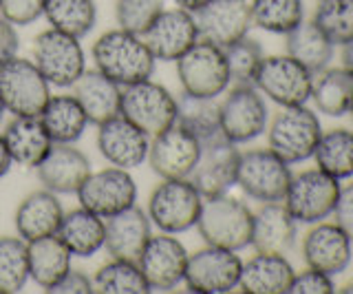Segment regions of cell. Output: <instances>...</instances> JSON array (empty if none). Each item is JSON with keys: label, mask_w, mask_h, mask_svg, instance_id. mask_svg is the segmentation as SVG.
I'll return each mask as SVG.
<instances>
[{"label": "cell", "mask_w": 353, "mask_h": 294, "mask_svg": "<svg viewBox=\"0 0 353 294\" xmlns=\"http://www.w3.org/2000/svg\"><path fill=\"white\" fill-rule=\"evenodd\" d=\"M95 69L117 82L121 89L150 80L157 58L152 56L146 40L124 29H110L93 42Z\"/></svg>", "instance_id": "6da1fadb"}, {"label": "cell", "mask_w": 353, "mask_h": 294, "mask_svg": "<svg viewBox=\"0 0 353 294\" xmlns=\"http://www.w3.org/2000/svg\"><path fill=\"white\" fill-rule=\"evenodd\" d=\"M254 213L236 197L219 195V197L203 199L201 215H199L196 231L208 246L239 250L252 244Z\"/></svg>", "instance_id": "7a4b0ae2"}, {"label": "cell", "mask_w": 353, "mask_h": 294, "mask_svg": "<svg viewBox=\"0 0 353 294\" xmlns=\"http://www.w3.org/2000/svg\"><path fill=\"white\" fill-rule=\"evenodd\" d=\"M320 137H323V126L312 108L305 104L285 106L270 124L268 148L287 164H298L314 157Z\"/></svg>", "instance_id": "3957f363"}, {"label": "cell", "mask_w": 353, "mask_h": 294, "mask_svg": "<svg viewBox=\"0 0 353 294\" xmlns=\"http://www.w3.org/2000/svg\"><path fill=\"white\" fill-rule=\"evenodd\" d=\"M203 197L190 179H161L148 197V219L159 233L181 235L196 226Z\"/></svg>", "instance_id": "277c9868"}, {"label": "cell", "mask_w": 353, "mask_h": 294, "mask_svg": "<svg viewBox=\"0 0 353 294\" xmlns=\"http://www.w3.org/2000/svg\"><path fill=\"white\" fill-rule=\"evenodd\" d=\"M31 60L47 82L58 89H69L86 71V56L80 38L51 27L33 40Z\"/></svg>", "instance_id": "5b68a950"}, {"label": "cell", "mask_w": 353, "mask_h": 294, "mask_svg": "<svg viewBox=\"0 0 353 294\" xmlns=\"http://www.w3.org/2000/svg\"><path fill=\"white\" fill-rule=\"evenodd\" d=\"M176 78L183 93L199 97H219L232 84L223 49L205 40H196L176 60Z\"/></svg>", "instance_id": "8992f818"}, {"label": "cell", "mask_w": 353, "mask_h": 294, "mask_svg": "<svg viewBox=\"0 0 353 294\" xmlns=\"http://www.w3.org/2000/svg\"><path fill=\"white\" fill-rule=\"evenodd\" d=\"M51 97V84L27 58H11L0 67V100L14 115L38 117Z\"/></svg>", "instance_id": "52a82bcc"}, {"label": "cell", "mask_w": 353, "mask_h": 294, "mask_svg": "<svg viewBox=\"0 0 353 294\" xmlns=\"http://www.w3.org/2000/svg\"><path fill=\"white\" fill-rule=\"evenodd\" d=\"M119 115L152 137L176 122V97L152 78L143 80L121 89Z\"/></svg>", "instance_id": "ba28073f"}, {"label": "cell", "mask_w": 353, "mask_h": 294, "mask_svg": "<svg viewBox=\"0 0 353 294\" xmlns=\"http://www.w3.org/2000/svg\"><path fill=\"white\" fill-rule=\"evenodd\" d=\"M292 182L290 164L270 148H252L241 153L236 168V186L261 204L283 202Z\"/></svg>", "instance_id": "9c48e42d"}, {"label": "cell", "mask_w": 353, "mask_h": 294, "mask_svg": "<svg viewBox=\"0 0 353 294\" xmlns=\"http://www.w3.org/2000/svg\"><path fill=\"white\" fill-rule=\"evenodd\" d=\"M340 188V179L325 170H303L301 175H292L283 204L298 224H318L334 213Z\"/></svg>", "instance_id": "30bf717a"}, {"label": "cell", "mask_w": 353, "mask_h": 294, "mask_svg": "<svg viewBox=\"0 0 353 294\" xmlns=\"http://www.w3.org/2000/svg\"><path fill=\"white\" fill-rule=\"evenodd\" d=\"M221 108V133L232 144H248L268 130L270 111L254 84H234Z\"/></svg>", "instance_id": "8fae6325"}, {"label": "cell", "mask_w": 353, "mask_h": 294, "mask_svg": "<svg viewBox=\"0 0 353 294\" xmlns=\"http://www.w3.org/2000/svg\"><path fill=\"white\" fill-rule=\"evenodd\" d=\"M254 86L279 106H303L312 97L314 73L292 56H268L254 75Z\"/></svg>", "instance_id": "7c38bea8"}, {"label": "cell", "mask_w": 353, "mask_h": 294, "mask_svg": "<svg viewBox=\"0 0 353 294\" xmlns=\"http://www.w3.org/2000/svg\"><path fill=\"white\" fill-rule=\"evenodd\" d=\"M243 261L228 248L208 246L188 255L183 283L196 294H228L239 288Z\"/></svg>", "instance_id": "4fadbf2b"}, {"label": "cell", "mask_w": 353, "mask_h": 294, "mask_svg": "<svg viewBox=\"0 0 353 294\" xmlns=\"http://www.w3.org/2000/svg\"><path fill=\"white\" fill-rule=\"evenodd\" d=\"M80 206L99 217H110L137 204V184L130 170L108 166L88 175L75 193Z\"/></svg>", "instance_id": "5bb4252c"}, {"label": "cell", "mask_w": 353, "mask_h": 294, "mask_svg": "<svg viewBox=\"0 0 353 294\" xmlns=\"http://www.w3.org/2000/svg\"><path fill=\"white\" fill-rule=\"evenodd\" d=\"M239 157L241 150L236 144H232L223 135L201 141V153H199L196 166L188 179L201 193L203 199L225 195L232 186H236Z\"/></svg>", "instance_id": "9a60e30c"}, {"label": "cell", "mask_w": 353, "mask_h": 294, "mask_svg": "<svg viewBox=\"0 0 353 294\" xmlns=\"http://www.w3.org/2000/svg\"><path fill=\"white\" fill-rule=\"evenodd\" d=\"M201 141L188 133L179 124L150 137L148 166L161 179H188L196 166Z\"/></svg>", "instance_id": "2e32d148"}, {"label": "cell", "mask_w": 353, "mask_h": 294, "mask_svg": "<svg viewBox=\"0 0 353 294\" xmlns=\"http://www.w3.org/2000/svg\"><path fill=\"white\" fill-rule=\"evenodd\" d=\"M199 40L225 49L232 42L245 38L252 29V12L248 0H210L194 12Z\"/></svg>", "instance_id": "e0dca14e"}, {"label": "cell", "mask_w": 353, "mask_h": 294, "mask_svg": "<svg viewBox=\"0 0 353 294\" xmlns=\"http://www.w3.org/2000/svg\"><path fill=\"white\" fill-rule=\"evenodd\" d=\"M137 264L150 290H172L183 281L188 266V250L174 235H150Z\"/></svg>", "instance_id": "ac0fdd59"}, {"label": "cell", "mask_w": 353, "mask_h": 294, "mask_svg": "<svg viewBox=\"0 0 353 294\" xmlns=\"http://www.w3.org/2000/svg\"><path fill=\"white\" fill-rule=\"evenodd\" d=\"M150 137L124 115H115L97 126V150L110 166L137 168L148 159Z\"/></svg>", "instance_id": "d6986e66"}, {"label": "cell", "mask_w": 353, "mask_h": 294, "mask_svg": "<svg viewBox=\"0 0 353 294\" xmlns=\"http://www.w3.org/2000/svg\"><path fill=\"white\" fill-rule=\"evenodd\" d=\"M141 38L157 60L176 62L199 40L194 14L181 7L163 9Z\"/></svg>", "instance_id": "ffe728a7"}, {"label": "cell", "mask_w": 353, "mask_h": 294, "mask_svg": "<svg viewBox=\"0 0 353 294\" xmlns=\"http://www.w3.org/2000/svg\"><path fill=\"white\" fill-rule=\"evenodd\" d=\"M36 173L42 188L55 195H75L91 175V159L75 144H53Z\"/></svg>", "instance_id": "44dd1931"}, {"label": "cell", "mask_w": 353, "mask_h": 294, "mask_svg": "<svg viewBox=\"0 0 353 294\" xmlns=\"http://www.w3.org/2000/svg\"><path fill=\"white\" fill-rule=\"evenodd\" d=\"M104 224H106L104 248L110 255V259L137 261L143 246L148 244V239L152 235V224L148 219V213L135 204L117 215L106 217Z\"/></svg>", "instance_id": "7402d4cb"}, {"label": "cell", "mask_w": 353, "mask_h": 294, "mask_svg": "<svg viewBox=\"0 0 353 294\" xmlns=\"http://www.w3.org/2000/svg\"><path fill=\"white\" fill-rule=\"evenodd\" d=\"M351 239L336 224H320L305 235L303 259L309 268L329 277L342 275L351 264Z\"/></svg>", "instance_id": "603a6c76"}, {"label": "cell", "mask_w": 353, "mask_h": 294, "mask_svg": "<svg viewBox=\"0 0 353 294\" xmlns=\"http://www.w3.org/2000/svg\"><path fill=\"white\" fill-rule=\"evenodd\" d=\"M298 222L287 210L283 202L263 204L254 213L252 224V244L256 253L287 255L296 244Z\"/></svg>", "instance_id": "cb8c5ba5"}, {"label": "cell", "mask_w": 353, "mask_h": 294, "mask_svg": "<svg viewBox=\"0 0 353 294\" xmlns=\"http://www.w3.org/2000/svg\"><path fill=\"white\" fill-rule=\"evenodd\" d=\"M62 217H64V208L58 199V195L47 188L33 190L16 208V215H14L16 235L20 239H25V242L55 235Z\"/></svg>", "instance_id": "d4e9b609"}, {"label": "cell", "mask_w": 353, "mask_h": 294, "mask_svg": "<svg viewBox=\"0 0 353 294\" xmlns=\"http://www.w3.org/2000/svg\"><path fill=\"white\" fill-rule=\"evenodd\" d=\"M3 139L11 155V161L22 168L33 170L40 166V161L49 155L53 146V139L49 137L40 117L14 115V119L3 130Z\"/></svg>", "instance_id": "484cf974"}, {"label": "cell", "mask_w": 353, "mask_h": 294, "mask_svg": "<svg viewBox=\"0 0 353 294\" xmlns=\"http://www.w3.org/2000/svg\"><path fill=\"white\" fill-rule=\"evenodd\" d=\"M75 100L80 102L88 122L99 126L106 119L119 115L121 106V86L113 82L102 71L86 69L71 86Z\"/></svg>", "instance_id": "4316f807"}, {"label": "cell", "mask_w": 353, "mask_h": 294, "mask_svg": "<svg viewBox=\"0 0 353 294\" xmlns=\"http://www.w3.org/2000/svg\"><path fill=\"white\" fill-rule=\"evenodd\" d=\"M294 268L285 255L256 253L243 264L239 288L245 294H290Z\"/></svg>", "instance_id": "83f0119b"}, {"label": "cell", "mask_w": 353, "mask_h": 294, "mask_svg": "<svg viewBox=\"0 0 353 294\" xmlns=\"http://www.w3.org/2000/svg\"><path fill=\"white\" fill-rule=\"evenodd\" d=\"M55 235H58L60 242L69 248V253L73 257L88 259L104 248L106 224H104V217H99L80 206V208L64 213Z\"/></svg>", "instance_id": "f1b7e54d"}, {"label": "cell", "mask_w": 353, "mask_h": 294, "mask_svg": "<svg viewBox=\"0 0 353 294\" xmlns=\"http://www.w3.org/2000/svg\"><path fill=\"white\" fill-rule=\"evenodd\" d=\"M27 253H29V279L36 286H40L44 292L53 288L71 270L73 255L60 242L58 235L27 242Z\"/></svg>", "instance_id": "f546056e"}, {"label": "cell", "mask_w": 353, "mask_h": 294, "mask_svg": "<svg viewBox=\"0 0 353 294\" xmlns=\"http://www.w3.org/2000/svg\"><path fill=\"white\" fill-rule=\"evenodd\" d=\"M38 117L47 128L53 144H75L86 133V126L91 124L73 93L51 95Z\"/></svg>", "instance_id": "4dcf8cb0"}, {"label": "cell", "mask_w": 353, "mask_h": 294, "mask_svg": "<svg viewBox=\"0 0 353 294\" xmlns=\"http://www.w3.org/2000/svg\"><path fill=\"white\" fill-rule=\"evenodd\" d=\"M287 36V56H292L296 62H301L305 69L312 73H320L329 67L334 58V45L329 38L316 27V23H303L294 27Z\"/></svg>", "instance_id": "1f68e13d"}, {"label": "cell", "mask_w": 353, "mask_h": 294, "mask_svg": "<svg viewBox=\"0 0 353 294\" xmlns=\"http://www.w3.org/2000/svg\"><path fill=\"white\" fill-rule=\"evenodd\" d=\"M199 141H208L221 133V108L216 97H199L183 93L176 97V122Z\"/></svg>", "instance_id": "d6a6232c"}, {"label": "cell", "mask_w": 353, "mask_h": 294, "mask_svg": "<svg viewBox=\"0 0 353 294\" xmlns=\"http://www.w3.org/2000/svg\"><path fill=\"white\" fill-rule=\"evenodd\" d=\"M42 16L51 29L82 40L97 25V5L95 0H44Z\"/></svg>", "instance_id": "836d02e7"}, {"label": "cell", "mask_w": 353, "mask_h": 294, "mask_svg": "<svg viewBox=\"0 0 353 294\" xmlns=\"http://www.w3.org/2000/svg\"><path fill=\"white\" fill-rule=\"evenodd\" d=\"M312 100L318 111L329 117L347 115L353 100V75L345 67L320 71L312 86Z\"/></svg>", "instance_id": "e575fe53"}, {"label": "cell", "mask_w": 353, "mask_h": 294, "mask_svg": "<svg viewBox=\"0 0 353 294\" xmlns=\"http://www.w3.org/2000/svg\"><path fill=\"white\" fill-rule=\"evenodd\" d=\"M316 164L336 179L353 177V130L334 128L323 133L316 146Z\"/></svg>", "instance_id": "d590c367"}, {"label": "cell", "mask_w": 353, "mask_h": 294, "mask_svg": "<svg viewBox=\"0 0 353 294\" xmlns=\"http://www.w3.org/2000/svg\"><path fill=\"white\" fill-rule=\"evenodd\" d=\"M93 290L99 294H146L150 286L137 261L110 259L95 272Z\"/></svg>", "instance_id": "8d00e7d4"}, {"label": "cell", "mask_w": 353, "mask_h": 294, "mask_svg": "<svg viewBox=\"0 0 353 294\" xmlns=\"http://www.w3.org/2000/svg\"><path fill=\"white\" fill-rule=\"evenodd\" d=\"M252 27H259L270 34H290L305 20L303 0H252Z\"/></svg>", "instance_id": "74e56055"}, {"label": "cell", "mask_w": 353, "mask_h": 294, "mask_svg": "<svg viewBox=\"0 0 353 294\" xmlns=\"http://www.w3.org/2000/svg\"><path fill=\"white\" fill-rule=\"evenodd\" d=\"M29 283V253L25 239L0 237V294H16Z\"/></svg>", "instance_id": "f35d334b"}, {"label": "cell", "mask_w": 353, "mask_h": 294, "mask_svg": "<svg viewBox=\"0 0 353 294\" xmlns=\"http://www.w3.org/2000/svg\"><path fill=\"white\" fill-rule=\"evenodd\" d=\"M314 23L331 45L345 47L353 40V0H320Z\"/></svg>", "instance_id": "ab89813d"}, {"label": "cell", "mask_w": 353, "mask_h": 294, "mask_svg": "<svg viewBox=\"0 0 353 294\" xmlns=\"http://www.w3.org/2000/svg\"><path fill=\"white\" fill-rule=\"evenodd\" d=\"M230 71L232 84H254V75H256L261 62H263V49L256 40L250 36L232 42L230 47L223 49Z\"/></svg>", "instance_id": "60d3db41"}, {"label": "cell", "mask_w": 353, "mask_h": 294, "mask_svg": "<svg viewBox=\"0 0 353 294\" xmlns=\"http://www.w3.org/2000/svg\"><path fill=\"white\" fill-rule=\"evenodd\" d=\"M163 9H165V0H117L115 7L117 27L130 31L135 36H143Z\"/></svg>", "instance_id": "b9f144b4"}, {"label": "cell", "mask_w": 353, "mask_h": 294, "mask_svg": "<svg viewBox=\"0 0 353 294\" xmlns=\"http://www.w3.org/2000/svg\"><path fill=\"white\" fill-rule=\"evenodd\" d=\"M44 0H0V16L14 27H25L40 20Z\"/></svg>", "instance_id": "7bdbcfd3"}, {"label": "cell", "mask_w": 353, "mask_h": 294, "mask_svg": "<svg viewBox=\"0 0 353 294\" xmlns=\"http://www.w3.org/2000/svg\"><path fill=\"white\" fill-rule=\"evenodd\" d=\"M290 292L292 294H331V292H336V288L329 275L314 268H307L301 275H294Z\"/></svg>", "instance_id": "ee69618b"}, {"label": "cell", "mask_w": 353, "mask_h": 294, "mask_svg": "<svg viewBox=\"0 0 353 294\" xmlns=\"http://www.w3.org/2000/svg\"><path fill=\"white\" fill-rule=\"evenodd\" d=\"M49 294H93V279L86 277L80 270H69L66 275L47 290Z\"/></svg>", "instance_id": "f6af8a7d"}, {"label": "cell", "mask_w": 353, "mask_h": 294, "mask_svg": "<svg viewBox=\"0 0 353 294\" xmlns=\"http://www.w3.org/2000/svg\"><path fill=\"white\" fill-rule=\"evenodd\" d=\"M331 215L336 217V226L351 239V244H353V184L340 188L336 208Z\"/></svg>", "instance_id": "bcb514c9"}, {"label": "cell", "mask_w": 353, "mask_h": 294, "mask_svg": "<svg viewBox=\"0 0 353 294\" xmlns=\"http://www.w3.org/2000/svg\"><path fill=\"white\" fill-rule=\"evenodd\" d=\"M18 47H20V40H18L16 27L0 16V67L18 56Z\"/></svg>", "instance_id": "7dc6e473"}, {"label": "cell", "mask_w": 353, "mask_h": 294, "mask_svg": "<svg viewBox=\"0 0 353 294\" xmlns=\"http://www.w3.org/2000/svg\"><path fill=\"white\" fill-rule=\"evenodd\" d=\"M11 166H14V161H11V155L5 146V139H3V135H0V179H3L11 170Z\"/></svg>", "instance_id": "c3c4849f"}, {"label": "cell", "mask_w": 353, "mask_h": 294, "mask_svg": "<svg viewBox=\"0 0 353 294\" xmlns=\"http://www.w3.org/2000/svg\"><path fill=\"white\" fill-rule=\"evenodd\" d=\"M172 3L176 5V7H181V9H185V12H190V14H194V12H199L203 5H208L210 0H172Z\"/></svg>", "instance_id": "681fc988"}, {"label": "cell", "mask_w": 353, "mask_h": 294, "mask_svg": "<svg viewBox=\"0 0 353 294\" xmlns=\"http://www.w3.org/2000/svg\"><path fill=\"white\" fill-rule=\"evenodd\" d=\"M342 60H345V69L353 75V40L345 45V51H342Z\"/></svg>", "instance_id": "f907efd6"}, {"label": "cell", "mask_w": 353, "mask_h": 294, "mask_svg": "<svg viewBox=\"0 0 353 294\" xmlns=\"http://www.w3.org/2000/svg\"><path fill=\"white\" fill-rule=\"evenodd\" d=\"M7 113V108H5V104H3V100H0V122H3V115Z\"/></svg>", "instance_id": "816d5d0a"}, {"label": "cell", "mask_w": 353, "mask_h": 294, "mask_svg": "<svg viewBox=\"0 0 353 294\" xmlns=\"http://www.w3.org/2000/svg\"><path fill=\"white\" fill-rule=\"evenodd\" d=\"M340 292H345V294H353V283H349V286H347V288H342Z\"/></svg>", "instance_id": "f5cc1de1"}, {"label": "cell", "mask_w": 353, "mask_h": 294, "mask_svg": "<svg viewBox=\"0 0 353 294\" xmlns=\"http://www.w3.org/2000/svg\"><path fill=\"white\" fill-rule=\"evenodd\" d=\"M349 115L353 117V100H351V106H349Z\"/></svg>", "instance_id": "db71d44e"}]
</instances>
